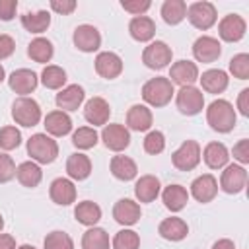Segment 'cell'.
Wrapping results in <instances>:
<instances>
[{
    "label": "cell",
    "mask_w": 249,
    "mask_h": 249,
    "mask_svg": "<svg viewBox=\"0 0 249 249\" xmlns=\"http://www.w3.org/2000/svg\"><path fill=\"white\" fill-rule=\"evenodd\" d=\"M206 121L216 132H230L235 126V111L233 105L226 99H216L206 109Z\"/></svg>",
    "instance_id": "6da1fadb"
},
{
    "label": "cell",
    "mask_w": 249,
    "mask_h": 249,
    "mask_svg": "<svg viewBox=\"0 0 249 249\" xmlns=\"http://www.w3.org/2000/svg\"><path fill=\"white\" fill-rule=\"evenodd\" d=\"M173 93H175V91H173V84L169 82V78H161V76L148 80V82L144 84V88H142V97H144V101L150 103V105H154V107H163V105H167V103L171 101Z\"/></svg>",
    "instance_id": "7a4b0ae2"
},
{
    "label": "cell",
    "mask_w": 249,
    "mask_h": 249,
    "mask_svg": "<svg viewBox=\"0 0 249 249\" xmlns=\"http://www.w3.org/2000/svg\"><path fill=\"white\" fill-rule=\"evenodd\" d=\"M27 154L39 163H53L58 156V146L47 134H33L27 140Z\"/></svg>",
    "instance_id": "3957f363"
},
{
    "label": "cell",
    "mask_w": 249,
    "mask_h": 249,
    "mask_svg": "<svg viewBox=\"0 0 249 249\" xmlns=\"http://www.w3.org/2000/svg\"><path fill=\"white\" fill-rule=\"evenodd\" d=\"M12 117L21 126H35L41 121L39 103L31 97H18L12 105Z\"/></svg>",
    "instance_id": "277c9868"
},
{
    "label": "cell",
    "mask_w": 249,
    "mask_h": 249,
    "mask_svg": "<svg viewBox=\"0 0 249 249\" xmlns=\"http://www.w3.org/2000/svg\"><path fill=\"white\" fill-rule=\"evenodd\" d=\"M171 161L179 171H191L198 165L200 161V146L195 140H185L173 154Z\"/></svg>",
    "instance_id": "5b68a950"
},
{
    "label": "cell",
    "mask_w": 249,
    "mask_h": 249,
    "mask_svg": "<svg viewBox=\"0 0 249 249\" xmlns=\"http://www.w3.org/2000/svg\"><path fill=\"white\" fill-rule=\"evenodd\" d=\"M142 62L152 70H161L171 62V49L163 41H154L144 49Z\"/></svg>",
    "instance_id": "8992f818"
},
{
    "label": "cell",
    "mask_w": 249,
    "mask_h": 249,
    "mask_svg": "<svg viewBox=\"0 0 249 249\" xmlns=\"http://www.w3.org/2000/svg\"><path fill=\"white\" fill-rule=\"evenodd\" d=\"M204 107V95L193 86H183L177 91V109L183 115H196Z\"/></svg>",
    "instance_id": "52a82bcc"
},
{
    "label": "cell",
    "mask_w": 249,
    "mask_h": 249,
    "mask_svg": "<svg viewBox=\"0 0 249 249\" xmlns=\"http://www.w3.org/2000/svg\"><path fill=\"white\" fill-rule=\"evenodd\" d=\"M187 18L196 29H210L216 21V8L210 2H195L187 8Z\"/></svg>",
    "instance_id": "ba28073f"
},
{
    "label": "cell",
    "mask_w": 249,
    "mask_h": 249,
    "mask_svg": "<svg viewBox=\"0 0 249 249\" xmlns=\"http://www.w3.org/2000/svg\"><path fill=\"white\" fill-rule=\"evenodd\" d=\"M74 45L82 53H93L101 45V35L93 25H88V23L78 25L74 29Z\"/></svg>",
    "instance_id": "9c48e42d"
},
{
    "label": "cell",
    "mask_w": 249,
    "mask_h": 249,
    "mask_svg": "<svg viewBox=\"0 0 249 249\" xmlns=\"http://www.w3.org/2000/svg\"><path fill=\"white\" fill-rule=\"evenodd\" d=\"M245 183H247V171L241 165H228L220 179L222 191L228 195H235V193L243 191Z\"/></svg>",
    "instance_id": "30bf717a"
},
{
    "label": "cell",
    "mask_w": 249,
    "mask_h": 249,
    "mask_svg": "<svg viewBox=\"0 0 249 249\" xmlns=\"http://www.w3.org/2000/svg\"><path fill=\"white\" fill-rule=\"evenodd\" d=\"M95 72L105 78V80H113L123 72V60L119 54L115 53H99L95 56Z\"/></svg>",
    "instance_id": "8fae6325"
},
{
    "label": "cell",
    "mask_w": 249,
    "mask_h": 249,
    "mask_svg": "<svg viewBox=\"0 0 249 249\" xmlns=\"http://www.w3.org/2000/svg\"><path fill=\"white\" fill-rule=\"evenodd\" d=\"M101 138L103 144L113 152H121L130 144V134L123 124H105Z\"/></svg>",
    "instance_id": "7c38bea8"
},
{
    "label": "cell",
    "mask_w": 249,
    "mask_h": 249,
    "mask_svg": "<svg viewBox=\"0 0 249 249\" xmlns=\"http://www.w3.org/2000/svg\"><path fill=\"white\" fill-rule=\"evenodd\" d=\"M222 53V45L214 37H198L193 45V54L198 62H214Z\"/></svg>",
    "instance_id": "4fadbf2b"
},
{
    "label": "cell",
    "mask_w": 249,
    "mask_h": 249,
    "mask_svg": "<svg viewBox=\"0 0 249 249\" xmlns=\"http://www.w3.org/2000/svg\"><path fill=\"white\" fill-rule=\"evenodd\" d=\"M8 86L16 93H21V95L31 93L37 88V74L33 70H27V68L14 70L8 78Z\"/></svg>",
    "instance_id": "5bb4252c"
},
{
    "label": "cell",
    "mask_w": 249,
    "mask_h": 249,
    "mask_svg": "<svg viewBox=\"0 0 249 249\" xmlns=\"http://www.w3.org/2000/svg\"><path fill=\"white\" fill-rule=\"evenodd\" d=\"M220 37L224 39V41H228V43H233V41H239L243 35H245V29H247V25H245V19L241 18V16H237V14H230V16H226L222 21H220Z\"/></svg>",
    "instance_id": "9a60e30c"
},
{
    "label": "cell",
    "mask_w": 249,
    "mask_h": 249,
    "mask_svg": "<svg viewBox=\"0 0 249 249\" xmlns=\"http://www.w3.org/2000/svg\"><path fill=\"white\" fill-rule=\"evenodd\" d=\"M169 78H171L169 82H175V84H179L181 88H183V86H193V82L198 80V68H196V64L191 62V60H179V62H175V64L171 66Z\"/></svg>",
    "instance_id": "2e32d148"
},
{
    "label": "cell",
    "mask_w": 249,
    "mask_h": 249,
    "mask_svg": "<svg viewBox=\"0 0 249 249\" xmlns=\"http://www.w3.org/2000/svg\"><path fill=\"white\" fill-rule=\"evenodd\" d=\"M109 115H111V109H109V103L103 97H91L84 107V117L93 126L95 124H105L109 121Z\"/></svg>",
    "instance_id": "e0dca14e"
},
{
    "label": "cell",
    "mask_w": 249,
    "mask_h": 249,
    "mask_svg": "<svg viewBox=\"0 0 249 249\" xmlns=\"http://www.w3.org/2000/svg\"><path fill=\"white\" fill-rule=\"evenodd\" d=\"M113 218L123 226H134L140 220V206L130 198H121L113 206Z\"/></svg>",
    "instance_id": "ac0fdd59"
},
{
    "label": "cell",
    "mask_w": 249,
    "mask_h": 249,
    "mask_svg": "<svg viewBox=\"0 0 249 249\" xmlns=\"http://www.w3.org/2000/svg\"><path fill=\"white\" fill-rule=\"evenodd\" d=\"M84 101V88L78 84L66 86L56 93V105L62 111H76Z\"/></svg>",
    "instance_id": "d6986e66"
},
{
    "label": "cell",
    "mask_w": 249,
    "mask_h": 249,
    "mask_svg": "<svg viewBox=\"0 0 249 249\" xmlns=\"http://www.w3.org/2000/svg\"><path fill=\"white\" fill-rule=\"evenodd\" d=\"M51 198H53V202H56V204H60V206H68V204H72L74 200H76V187L72 185V181L70 179H54L53 183H51Z\"/></svg>",
    "instance_id": "ffe728a7"
},
{
    "label": "cell",
    "mask_w": 249,
    "mask_h": 249,
    "mask_svg": "<svg viewBox=\"0 0 249 249\" xmlns=\"http://www.w3.org/2000/svg\"><path fill=\"white\" fill-rule=\"evenodd\" d=\"M191 193L198 202H210L218 193V183L212 175H200L193 181Z\"/></svg>",
    "instance_id": "44dd1931"
},
{
    "label": "cell",
    "mask_w": 249,
    "mask_h": 249,
    "mask_svg": "<svg viewBox=\"0 0 249 249\" xmlns=\"http://www.w3.org/2000/svg\"><path fill=\"white\" fill-rule=\"evenodd\" d=\"M134 195L140 202H152L160 195V179L154 175H142L134 185Z\"/></svg>",
    "instance_id": "7402d4cb"
},
{
    "label": "cell",
    "mask_w": 249,
    "mask_h": 249,
    "mask_svg": "<svg viewBox=\"0 0 249 249\" xmlns=\"http://www.w3.org/2000/svg\"><path fill=\"white\" fill-rule=\"evenodd\" d=\"M126 124L132 130H148L152 126V111L144 105H132L126 113Z\"/></svg>",
    "instance_id": "603a6c76"
},
{
    "label": "cell",
    "mask_w": 249,
    "mask_h": 249,
    "mask_svg": "<svg viewBox=\"0 0 249 249\" xmlns=\"http://www.w3.org/2000/svg\"><path fill=\"white\" fill-rule=\"evenodd\" d=\"M45 128L53 136H64L72 128V119L64 111H53L45 117Z\"/></svg>",
    "instance_id": "cb8c5ba5"
},
{
    "label": "cell",
    "mask_w": 249,
    "mask_h": 249,
    "mask_svg": "<svg viewBox=\"0 0 249 249\" xmlns=\"http://www.w3.org/2000/svg\"><path fill=\"white\" fill-rule=\"evenodd\" d=\"M161 198H163L165 208H169L171 212H179L185 208V204L189 200V193L181 185H169V187H165Z\"/></svg>",
    "instance_id": "d4e9b609"
},
{
    "label": "cell",
    "mask_w": 249,
    "mask_h": 249,
    "mask_svg": "<svg viewBox=\"0 0 249 249\" xmlns=\"http://www.w3.org/2000/svg\"><path fill=\"white\" fill-rule=\"evenodd\" d=\"M160 235L163 239H169V241H181L183 237H187L189 233V228L187 224L181 220V218H165L160 228H158Z\"/></svg>",
    "instance_id": "484cf974"
},
{
    "label": "cell",
    "mask_w": 249,
    "mask_h": 249,
    "mask_svg": "<svg viewBox=\"0 0 249 249\" xmlns=\"http://www.w3.org/2000/svg\"><path fill=\"white\" fill-rule=\"evenodd\" d=\"M128 31L136 41H150L156 35V23L146 16H136L130 19Z\"/></svg>",
    "instance_id": "4316f807"
},
{
    "label": "cell",
    "mask_w": 249,
    "mask_h": 249,
    "mask_svg": "<svg viewBox=\"0 0 249 249\" xmlns=\"http://www.w3.org/2000/svg\"><path fill=\"white\" fill-rule=\"evenodd\" d=\"M66 173L76 179V181H82V179H88L89 173H91V161L88 156L84 154H72L66 161Z\"/></svg>",
    "instance_id": "83f0119b"
},
{
    "label": "cell",
    "mask_w": 249,
    "mask_h": 249,
    "mask_svg": "<svg viewBox=\"0 0 249 249\" xmlns=\"http://www.w3.org/2000/svg\"><path fill=\"white\" fill-rule=\"evenodd\" d=\"M21 25L31 33H43L51 25V14L47 10L39 12H25L21 16Z\"/></svg>",
    "instance_id": "f1b7e54d"
},
{
    "label": "cell",
    "mask_w": 249,
    "mask_h": 249,
    "mask_svg": "<svg viewBox=\"0 0 249 249\" xmlns=\"http://www.w3.org/2000/svg\"><path fill=\"white\" fill-rule=\"evenodd\" d=\"M198 80L208 93H222L228 88V74L224 70H206Z\"/></svg>",
    "instance_id": "f546056e"
},
{
    "label": "cell",
    "mask_w": 249,
    "mask_h": 249,
    "mask_svg": "<svg viewBox=\"0 0 249 249\" xmlns=\"http://www.w3.org/2000/svg\"><path fill=\"white\" fill-rule=\"evenodd\" d=\"M16 175H18V181H19L23 187H29V189L37 187V185L41 183V177H43L41 167H39L37 163H33V161H23V163H19L18 169H16Z\"/></svg>",
    "instance_id": "4dcf8cb0"
},
{
    "label": "cell",
    "mask_w": 249,
    "mask_h": 249,
    "mask_svg": "<svg viewBox=\"0 0 249 249\" xmlns=\"http://www.w3.org/2000/svg\"><path fill=\"white\" fill-rule=\"evenodd\" d=\"M187 16V4L183 0H165L161 6V18L169 25H177Z\"/></svg>",
    "instance_id": "1f68e13d"
},
{
    "label": "cell",
    "mask_w": 249,
    "mask_h": 249,
    "mask_svg": "<svg viewBox=\"0 0 249 249\" xmlns=\"http://www.w3.org/2000/svg\"><path fill=\"white\" fill-rule=\"evenodd\" d=\"M230 156H228V150L222 142H210L206 148H204V161L208 167L212 169H220L228 163Z\"/></svg>",
    "instance_id": "d6a6232c"
},
{
    "label": "cell",
    "mask_w": 249,
    "mask_h": 249,
    "mask_svg": "<svg viewBox=\"0 0 249 249\" xmlns=\"http://www.w3.org/2000/svg\"><path fill=\"white\" fill-rule=\"evenodd\" d=\"M111 173L117 179H121V181H130V179L136 177L138 169H136V163L130 158H126V156H115L111 160Z\"/></svg>",
    "instance_id": "836d02e7"
},
{
    "label": "cell",
    "mask_w": 249,
    "mask_h": 249,
    "mask_svg": "<svg viewBox=\"0 0 249 249\" xmlns=\"http://www.w3.org/2000/svg\"><path fill=\"white\" fill-rule=\"evenodd\" d=\"M74 216L84 226H95L101 218V208L91 200H84L74 208Z\"/></svg>",
    "instance_id": "e575fe53"
},
{
    "label": "cell",
    "mask_w": 249,
    "mask_h": 249,
    "mask_svg": "<svg viewBox=\"0 0 249 249\" xmlns=\"http://www.w3.org/2000/svg\"><path fill=\"white\" fill-rule=\"evenodd\" d=\"M27 54L31 60L35 62H49L53 58V43L49 39H43V37H37L29 43L27 47Z\"/></svg>",
    "instance_id": "d590c367"
},
{
    "label": "cell",
    "mask_w": 249,
    "mask_h": 249,
    "mask_svg": "<svg viewBox=\"0 0 249 249\" xmlns=\"http://www.w3.org/2000/svg\"><path fill=\"white\" fill-rule=\"evenodd\" d=\"M82 249H109V235L101 228H91L82 237Z\"/></svg>",
    "instance_id": "8d00e7d4"
},
{
    "label": "cell",
    "mask_w": 249,
    "mask_h": 249,
    "mask_svg": "<svg viewBox=\"0 0 249 249\" xmlns=\"http://www.w3.org/2000/svg\"><path fill=\"white\" fill-rule=\"evenodd\" d=\"M41 82L49 89H58L66 82V72L60 66H47L43 70V74H41Z\"/></svg>",
    "instance_id": "74e56055"
},
{
    "label": "cell",
    "mask_w": 249,
    "mask_h": 249,
    "mask_svg": "<svg viewBox=\"0 0 249 249\" xmlns=\"http://www.w3.org/2000/svg\"><path fill=\"white\" fill-rule=\"evenodd\" d=\"M72 144L80 150H89L97 144V132L89 126H80L72 136Z\"/></svg>",
    "instance_id": "f35d334b"
},
{
    "label": "cell",
    "mask_w": 249,
    "mask_h": 249,
    "mask_svg": "<svg viewBox=\"0 0 249 249\" xmlns=\"http://www.w3.org/2000/svg\"><path fill=\"white\" fill-rule=\"evenodd\" d=\"M140 237L132 230H123L113 239V249H138Z\"/></svg>",
    "instance_id": "ab89813d"
},
{
    "label": "cell",
    "mask_w": 249,
    "mask_h": 249,
    "mask_svg": "<svg viewBox=\"0 0 249 249\" xmlns=\"http://www.w3.org/2000/svg\"><path fill=\"white\" fill-rule=\"evenodd\" d=\"M45 249H74L72 237L64 231H51L45 237Z\"/></svg>",
    "instance_id": "60d3db41"
},
{
    "label": "cell",
    "mask_w": 249,
    "mask_h": 249,
    "mask_svg": "<svg viewBox=\"0 0 249 249\" xmlns=\"http://www.w3.org/2000/svg\"><path fill=\"white\" fill-rule=\"evenodd\" d=\"M21 144V134L16 126H2L0 128V148L2 150H14Z\"/></svg>",
    "instance_id": "b9f144b4"
},
{
    "label": "cell",
    "mask_w": 249,
    "mask_h": 249,
    "mask_svg": "<svg viewBox=\"0 0 249 249\" xmlns=\"http://www.w3.org/2000/svg\"><path fill=\"white\" fill-rule=\"evenodd\" d=\"M230 72L239 78V80H247L249 78V54L239 53L230 60Z\"/></svg>",
    "instance_id": "7bdbcfd3"
},
{
    "label": "cell",
    "mask_w": 249,
    "mask_h": 249,
    "mask_svg": "<svg viewBox=\"0 0 249 249\" xmlns=\"http://www.w3.org/2000/svg\"><path fill=\"white\" fill-rule=\"evenodd\" d=\"M163 148H165V138H163V134H161L160 130L148 132V136L144 138V150H146L148 154L156 156V154L163 152Z\"/></svg>",
    "instance_id": "ee69618b"
},
{
    "label": "cell",
    "mask_w": 249,
    "mask_h": 249,
    "mask_svg": "<svg viewBox=\"0 0 249 249\" xmlns=\"http://www.w3.org/2000/svg\"><path fill=\"white\" fill-rule=\"evenodd\" d=\"M16 175V163L8 154H0V183H8Z\"/></svg>",
    "instance_id": "f6af8a7d"
},
{
    "label": "cell",
    "mask_w": 249,
    "mask_h": 249,
    "mask_svg": "<svg viewBox=\"0 0 249 249\" xmlns=\"http://www.w3.org/2000/svg\"><path fill=\"white\" fill-rule=\"evenodd\" d=\"M121 6H123L126 12L140 16V14H144L152 4H150L148 0H123V2H121Z\"/></svg>",
    "instance_id": "bcb514c9"
},
{
    "label": "cell",
    "mask_w": 249,
    "mask_h": 249,
    "mask_svg": "<svg viewBox=\"0 0 249 249\" xmlns=\"http://www.w3.org/2000/svg\"><path fill=\"white\" fill-rule=\"evenodd\" d=\"M18 10V0H0V19L10 21L16 16Z\"/></svg>",
    "instance_id": "7dc6e473"
},
{
    "label": "cell",
    "mask_w": 249,
    "mask_h": 249,
    "mask_svg": "<svg viewBox=\"0 0 249 249\" xmlns=\"http://www.w3.org/2000/svg\"><path fill=\"white\" fill-rule=\"evenodd\" d=\"M51 8L62 16L72 14L76 10V2L74 0H51Z\"/></svg>",
    "instance_id": "c3c4849f"
},
{
    "label": "cell",
    "mask_w": 249,
    "mask_h": 249,
    "mask_svg": "<svg viewBox=\"0 0 249 249\" xmlns=\"http://www.w3.org/2000/svg\"><path fill=\"white\" fill-rule=\"evenodd\" d=\"M233 158L241 163H249V140H239L233 146Z\"/></svg>",
    "instance_id": "681fc988"
},
{
    "label": "cell",
    "mask_w": 249,
    "mask_h": 249,
    "mask_svg": "<svg viewBox=\"0 0 249 249\" xmlns=\"http://www.w3.org/2000/svg\"><path fill=\"white\" fill-rule=\"evenodd\" d=\"M16 49V43L10 35H0V60L2 58H8Z\"/></svg>",
    "instance_id": "f907efd6"
},
{
    "label": "cell",
    "mask_w": 249,
    "mask_h": 249,
    "mask_svg": "<svg viewBox=\"0 0 249 249\" xmlns=\"http://www.w3.org/2000/svg\"><path fill=\"white\" fill-rule=\"evenodd\" d=\"M237 107H239V113L243 117L249 115V89H241V93L237 97Z\"/></svg>",
    "instance_id": "816d5d0a"
},
{
    "label": "cell",
    "mask_w": 249,
    "mask_h": 249,
    "mask_svg": "<svg viewBox=\"0 0 249 249\" xmlns=\"http://www.w3.org/2000/svg\"><path fill=\"white\" fill-rule=\"evenodd\" d=\"M0 249H16V239L10 233H0Z\"/></svg>",
    "instance_id": "f5cc1de1"
},
{
    "label": "cell",
    "mask_w": 249,
    "mask_h": 249,
    "mask_svg": "<svg viewBox=\"0 0 249 249\" xmlns=\"http://www.w3.org/2000/svg\"><path fill=\"white\" fill-rule=\"evenodd\" d=\"M212 249H235V245H233L231 239H218V241L212 245Z\"/></svg>",
    "instance_id": "db71d44e"
},
{
    "label": "cell",
    "mask_w": 249,
    "mask_h": 249,
    "mask_svg": "<svg viewBox=\"0 0 249 249\" xmlns=\"http://www.w3.org/2000/svg\"><path fill=\"white\" fill-rule=\"evenodd\" d=\"M18 249H37V247H33V245H27V243H25V245H21V247H18Z\"/></svg>",
    "instance_id": "11a10c76"
},
{
    "label": "cell",
    "mask_w": 249,
    "mask_h": 249,
    "mask_svg": "<svg viewBox=\"0 0 249 249\" xmlns=\"http://www.w3.org/2000/svg\"><path fill=\"white\" fill-rule=\"evenodd\" d=\"M2 80H4V66L0 64V82H2Z\"/></svg>",
    "instance_id": "9f6ffc18"
},
{
    "label": "cell",
    "mask_w": 249,
    "mask_h": 249,
    "mask_svg": "<svg viewBox=\"0 0 249 249\" xmlns=\"http://www.w3.org/2000/svg\"><path fill=\"white\" fill-rule=\"evenodd\" d=\"M2 228H4V220H2V216H0V231H2Z\"/></svg>",
    "instance_id": "6f0895ef"
}]
</instances>
